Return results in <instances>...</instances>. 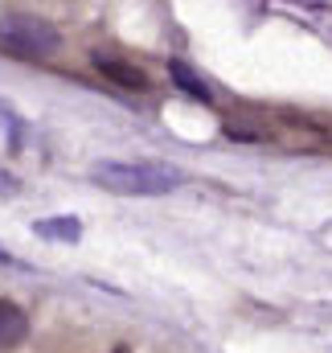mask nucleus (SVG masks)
<instances>
[{"mask_svg": "<svg viewBox=\"0 0 332 353\" xmlns=\"http://www.w3.org/2000/svg\"><path fill=\"white\" fill-rule=\"evenodd\" d=\"M90 181L111 193H123V197H165L185 176H180V169L156 165V161H98L90 169Z\"/></svg>", "mask_w": 332, "mask_h": 353, "instance_id": "f257e3e1", "label": "nucleus"}, {"mask_svg": "<svg viewBox=\"0 0 332 353\" xmlns=\"http://www.w3.org/2000/svg\"><path fill=\"white\" fill-rule=\"evenodd\" d=\"M0 50L17 58H50L62 50V33L45 17L12 12V17H0Z\"/></svg>", "mask_w": 332, "mask_h": 353, "instance_id": "f03ea898", "label": "nucleus"}, {"mask_svg": "<svg viewBox=\"0 0 332 353\" xmlns=\"http://www.w3.org/2000/svg\"><path fill=\"white\" fill-rule=\"evenodd\" d=\"M94 70H98L111 87H119V90H132V94L152 90L148 74H144L136 62H123V58H111V54H94Z\"/></svg>", "mask_w": 332, "mask_h": 353, "instance_id": "7ed1b4c3", "label": "nucleus"}, {"mask_svg": "<svg viewBox=\"0 0 332 353\" xmlns=\"http://www.w3.org/2000/svg\"><path fill=\"white\" fill-rule=\"evenodd\" d=\"M25 337H29V316H25V308L12 304V300H0V353L17 350Z\"/></svg>", "mask_w": 332, "mask_h": 353, "instance_id": "20e7f679", "label": "nucleus"}, {"mask_svg": "<svg viewBox=\"0 0 332 353\" xmlns=\"http://www.w3.org/2000/svg\"><path fill=\"white\" fill-rule=\"evenodd\" d=\"M168 74H172V83L185 90L189 99H201V103H209V99H214V90L205 87V83H201V79H197L185 62H172V66H168Z\"/></svg>", "mask_w": 332, "mask_h": 353, "instance_id": "39448f33", "label": "nucleus"}, {"mask_svg": "<svg viewBox=\"0 0 332 353\" xmlns=\"http://www.w3.org/2000/svg\"><path fill=\"white\" fill-rule=\"evenodd\" d=\"M41 239H58V243H74L79 234H83V226L74 222V218H50V222H37L33 226Z\"/></svg>", "mask_w": 332, "mask_h": 353, "instance_id": "423d86ee", "label": "nucleus"}, {"mask_svg": "<svg viewBox=\"0 0 332 353\" xmlns=\"http://www.w3.org/2000/svg\"><path fill=\"white\" fill-rule=\"evenodd\" d=\"M0 263H12V259H8V251H0Z\"/></svg>", "mask_w": 332, "mask_h": 353, "instance_id": "0eeeda50", "label": "nucleus"}, {"mask_svg": "<svg viewBox=\"0 0 332 353\" xmlns=\"http://www.w3.org/2000/svg\"><path fill=\"white\" fill-rule=\"evenodd\" d=\"M115 353H127V345H115Z\"/></svg>", "mask_w": 332, "mask_h": 353, "instance_id": "6e6552de", "label": "nucleus"}]
</instances>
